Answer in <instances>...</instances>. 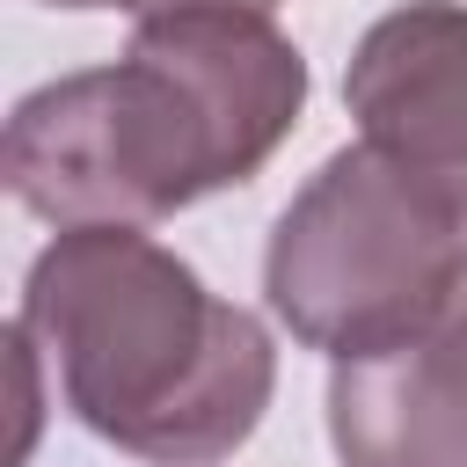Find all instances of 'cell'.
I'll use <instances>...</instances> for the list:
<instances>
[{
  "label": "cell",
  "mask_w": 467,
  "mask_h": 467,
  "mask_svg": "<svg viewBox=\"0 0 467 467\" xmlns=\"http://www.w3.org/2000/svg\"><path fill=\"white\" fill-rule=\"evenodd\" d=\"M15 328L66 416L146 467L241 452L277 394L270 328L139 226L58 234L29 263Z\"/></svg>",
  "instance_id": "2"
},
{
  "label": "cell",
  "mask_w": 467,
  "mask_h": 467,
  "mask_svg": "<svg viewBox=\"0 0 467 467\" xmlns=\"http://www.w3.org/2000/svg\"><path fill=\"white\" fill-rule=\"evenodd\" d=\"M467 255V219L387 168L372 146L328 153L277 212L263 248L270 314L321 358H379L416 343Z\"/></svg>",
  "instance_id": "3"
},
{
  "label": "cell",
  "mask_w": 467,
  "mask_h": 467,
  "mask_svg": "<svg viewBox=\"0 0 467 467\" xmlns=\"http://www.w3.org/2000/svg\"><path fill=\"white\" fill-rule=\"evenodd\" d=\"M343 109L358 117V146L467 219V0L379 15L343 66Z\"/></svg>",
  "instance_id": "4"
},
{
  "label": "cell",
  "mask_w": 467,
  "mask_h": 467,
  "mask_svg": "<svg viewBox=\"0 0 467 467\" xmlns=\"http://www.w3.org/2000/svg\"><path fill=\"white\" fill-rule=\"evenodd\" d=\"M328 445L343 467H467V365L423 336L328 372Z\"/></svg>",
  "instance_id": "5"
},
{
  "label": "cell",
  "mask_w": 467,
  "mask_h": 467,
  "mask_svg": "<svg viewBox=\"0 0 467 467\" xmlns=\"http://www.w3.org/2000/svg\"><path fill=\"white\" fill-rule=\"evenodd\" d=\"M44 7H124L131 22H161V15H197V7H241V15H270L277 0H44Z\"/></svg>",
  "instance_id": "7"
},
{
  "label": "cell",
  "mask_w": 467,
  "mask_h": 467,
  "mask_svg": "<svg viewBox=\"0 0 467 467\" xmlns=\"http://www.w3.org/2000/svg\"><path fill=\"white\" fill-rule=\"evenodd\" d=\"M306 109V58L270 15L197 7L139 22L117 66L15 102L0 175L44 226H161L248 182Z\"/></svg>",
  "instance_id": "1"
},
{
  "label": "cell",
  "mask_w": 467,
  "mask_h": 467,
  "mask_svg": "<svg viewBox=\"0 0 467 467\" xmlns=\"http://www.w3.org/2000/svg\"><path fill=\"white\" fill-rule=\"evenodd\" d=\"M423 343H431L438 358H452V365H467V255H460V270H452V292H445V306H438V321L423 328Z\"/></svg>",
  "instance_id": "6"
}]
</instances>
